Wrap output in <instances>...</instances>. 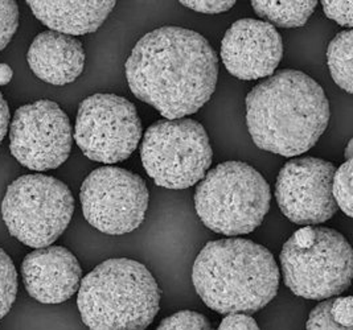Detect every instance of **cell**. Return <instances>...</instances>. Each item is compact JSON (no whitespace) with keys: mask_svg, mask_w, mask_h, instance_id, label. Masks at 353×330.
<instances>
[{"mask_svg":"<svg viewBox=\"0 0 353 330\" xmlns=\"http://www.w3.org/2000/svg\"><path fill=\"white\" fill-rule=\"evenodd\" d=\"M219 57L208 40L180 27L148 32L126 61L132 94L165 119H181L200 110L213 94Z\"/></svg>","mask_w":353,"mask_h":330,"instance_id":"6da1fadb","label":"cell"},{"mask_svg":"<svg viewBox=\"0 0 353 330\" xmlns=\"http://www.w3.org/2000/svg\"><path fill=\"white\" fill-rule=\"evenodd\" d=\"M246 125L258 148L294 158L310 151L330 122L323 87L303 72L285 69L246 95Z\"/></svg>","mask_w":353,"mask_h":330,"instance_id":"7a4b0ae2","label":"cell"},{"mask_svg":"<svg viewBox=\"0 0 353 330\" xmlns=\"http://www.w3.org/2000/svg\"><path fill=\"white\" fill-rule=\"evenodd\" d=\"M192 283L212 311L253 315L276 296L279 268L273 254L253 240H210L193 263Z\"/></svg>","mask_w":353,"mask_h":330,"instance_id":"3957f363","label":"cell"},{"mask_svg":"<svg viewBox=\"0 0 353 330\" xmlns=\"http://www.w3.org/2000/svg\"><path fill=\"white\" fill-rule=\"evenodd\" d=\"M161 289L145 265L115 258L81 279L77 307L90 330H145L159 312Z\"/></svg>","mask_w":353,"mask_h":330,"instance_id":"277c9868","label":"cell"},{"mask_svg":"<svg viewBox=\"0 0 353 330\" xmlns=\"http://www.w3.org/2000/svg\"><path fill=\"white\" fill-rule=\"evenodd\" d=\"M194 209L201 222L223 236H245L261 226L272 192L263 176L242 161H225L199 183Z\"/></svg>","mask_w":353,"mask_h":330,"instance_id":"5b68a950","label":"cell"},{"mask_svg":"<svg viewBox=\"0 0 353 330\" xmlns=\"http://www.w3.org/2000/svg\"><path fill=\"white\" fill-rule=\"evenodd\" d=\"M352 249L334 229L305 226L283 245L281 268L290 291L307 300L332 299L352 280Z\"/></svg>","mask_w":353,"mask_h":330,"instance_id":"8992f818","label":"cell"},{"mask_svg":"<svg viewBox=\"0 0 353 330\" xmlns=\"http://www.w3.org/2000/svg\"><path fill=\"white\" fill-rule=\"evenodd\" d=\"M73 212L70 189L40 173L17 178L1 201V217L10 234L33 249L52 246L68 227Z\"/></svg>","mask_w":353,"mask_h":330,"instance_id":"52a82bcc","label":"cell"},{"mask_svg":"<svg viewBox=\"0 0 353 330\" xmlns=\"http://www.w3.org/2000/svg\"><path fill=\"white\" fill-rule=\"evenodd\" d=\"M212 147L205 128L193 119H165L148 127L141 147L147 174L158 187L191 188L212 164Z\"/></svg>","mask_w":353,"mask_h":330,"instance_id":"ba28073f","label":"cell"},{"mask_svg":"<svg viewBox=\"0 0 353 330\" xmlns=\"http://www.w3.org/2000/svg\"><path fill=\"white\" fill-rule=\"evenodd\" d=\"M142 131L137 107L129 99L115 94H94L81 102L74 141L86 158L115 164L132 155Z\"/></svg>","mask_w":353,"mask_h":330,"instance_id":"9c48e42d","label":"cell"},{"mask_svg":"<svg viewBox=\"0 0 353 330\" xmlns=\"http://www.w3.org/2000/svg\"><path fill=\"white\" fill-rule=\"evenodd\" d=\"M80 200L83 217L94 229L109 236H123L143 223L150 194L141 176L106 165L83 180Z\"/></svg>","mask_w":353,"mask_h":330,"instance_id":"30bf717a","label":"cell"},{"mask_svg":"<svg viewBox=\"0 0 353 330\" xmlns=\"http://www.w3.org/2000/svg\"><path fill=\"white\" fill-rule=\"evenodd\" d=\"M73 144V130L65 111L48 99L17 109L11 122L10 149L31 171H49L63 165Z\"/></svg>","mask_w":353,"mask_h":330,"instance_id":"8fae6325","label":"cell"},{"mask_svg":"<svg viewBox=\"0 0 353 330\" xmlns=\"http://www.w3.org/2000/svg\"><path fill=\"white\" fill-rule=\"evenodd\" d=\"M336 167L318 158L288 161L276 177L275 200L288 220L305 226L321 225L336 214L332 177Z\"/></svg>","mask_w":353,"mask_h":330,"instance_id":"7c38bea8","label":"cell"},{"mask_svg":"<svg viewBox=\"0 0 353 330\" xmlns=\"http://www.w3.org/2000/svg\"><path fill=\"white\" fill-rule=\"evenodd\" d=\"M283 56L276 28L256 19H241L230 25L221 41V60L228 72L242 81L273 76Z\"/></svg>","mask_w":353,"mask_h":330,"instance_id":"4fadbf2b","label":"cell"},{"mask_svg":"<svg viewBox=\"0 0 353 330\" xmlns=\"http://www.w3.org/2000/svg\"><path fill=\"white\" fill-rule=\"evenodd\" d=\"M21 275L31 298L43 304H60L79 291L82 268L68 249L48 246L24 258Z\"/></svg>","mask_w":353,"mask_h":330,"instance_id":"5bb4252c","label":"cell"},{"mask_svg":"<svg viewBox=\"0 0 353 330\" xmlns=\"http://www.w3.org/2000/svg\"><path fill=\"white\" fill-rule=\"evenodd\" d=\"M27 60L41 81L64 86L80 77L85 66V50L80 40L72 36L46 31L34 37Z\"/></svg>","mask_w":353,"mask_h":330,"instance_id":"9a60e30c","label":"cell"},{"mask_svg":"<svg viewBox=\"0 0 353 330\" xmlns=\"http://www.w3.org/2000/svg\"><path fill=\"white\" fill-rule=\"evenodd\" d=\"M27 4L50 31L66 36L96 32L115 7V1H27Z\"/></svg>","mask_w":353,"mask_h":330,"instance_id":"2e32d148","label":"cell"},{"mask_svg":"<svg viewBox=\"0 0 353 330\" xmlns=\"http://www.w3.org/2000/svg\"><path fill=\"white\" fill-rule=\"evenodd\" d=\"M318 1H252V7L266 23L282 28L303 27Z\"/></svg>","mask_w":353,"mask_h":330,"instance_id":"e0dca14e","label":"cell"},{"mask_svg":"<svg viewBox=\"0 0 353 330\" xmlns=\"http://www.w3.org/2000/svg\"><path fill=\"white\" fill-rule=\"evenodd\" d=\"M352 30L340 32L327 48L330 73L337 86L352 94Z\"/></svg>","mask_w":353,"mask_h":330,"instance_id":"ac0fdd59","label":"cell"},{"mask_svg":"<svg viewBox=\"0 0 353 330\" xmlns=\"http://www.w3.org/2000/svg\"><path fill=\"white\" fill-rule=\"evenodd\" d=\"M17 293V268L10 255L0 247V320L11 311Z\"/></svg>","mask_w":353,"mask_h":330,"instance_id":"d6986e66","label":"cell"},{"mask_svg":"<svg viewBox=\"0 0 353 330\" xmlns=\"http://www.w3.org/2000/svg\"><path fill=\"white\" fill-rule=\"evenodd\" d=\"M332 197L347 217H352V160L336 168L332 177Z\"/></svg>","mask_w":353,"mask_h":330,"instance_id":"ffe728a7","label":"cell"},{"mask_svg":"<svg viewBox=\"0 0 353 330\" xmlns=\"http://www.w3.org/2000/svg\"><path fill=\"white\" fill-rule=\"evenodd\" d=\"M157 330H213V328L205 316L193 311H181L164 318Z\"/></svg>","mask_w":353,"mask_h":330,"instance_id":"44dd1931","label":"cell"},{"mask_svg":"<svg viewBox=\"0 0 353 330\" xmlns=\"http://www.w3.org/2000/svg\"><path fill=\"white\" fill-rule=\"evenodd\" d=\"M334 300H323L308 316L307 330H353L352 327H343L337 324L331 315V305Z\"/></svg>","mask_w":353,"mask_h":330,"instance_id":"7402d4cb","label":"cell"},{"mask_svg":"<svg viewBox=\"0 0 353 330\" xmlns=\"http://www.w3.org/2000/svg\"><path fill=\"white\" fill-rule=\"evenodd\" d=\"M19 25V7L17 1H0V50L8 45Z\"/></svg>","mask_w":353,"mask_h":330,"instance_id":"603a6c76","label":"cell"},{"mask_svg":"<svg viewBox=\"0 0 353 330\" xmlns=\"http://www.w3.org/2000/svg\"><path fill=\"white\" fill-rule=\"evenodd\" d=\"M352 1H321L324 14L327 17L335 20L339 25L351 30L353 25Z\"/></svg>","mask_w":353,"mask_h":330,"instance_id":"cb8c5ba5","label":"cell"},{"mask_svg":"<svg viewBox=\"0 0 353 330\" xmlns=\"http://www.w3.org/2000/svg\"><path fill=\"white\" fill-rule=\"evenodd\" d=\"M181 4L187 8H191L194 12L200 14H209V15H217L229 11L236 1H181Z\"/></svg>","mask_w":353,"mask_h":330,"instance_id":"d4e9b609","label":"cell"},{"mask_svg":"<svg viewBox=\"0 0 353 330\" xmlns=\"http://www.w3.org/2000/svg\"><path fill=\"white\" fill-rule=\"evenodd\" d=\"M331 315L337 324L343 327H352V298H339L332 301L331 305Z\"/></svg>","mask_w":353,"mask_h":330,"instance_id":"484cf974","label":"cell"},{"mask_svg":"<svg viewBox=\"0 0 353 330\" xmlns=\"http://www.w3.org/2000/svg\"><path fill=\"white\" fill-rule=\"evenodd\" d=\"M217 330H259V327L252 316L234 313L225 316Z\"/></svg>","mask_w":353,"mask_h":330,"instance_id":"4316f807","label":"cell"},{"mask_svg":"<svg viewBox=\"0 0 353 330\" xmlns=\"http://www.w3.org/2000/svg\"><path fill=\"white\" fill-rule=\"evenodd\" d=\"M8 123H10L8 105H7L3 94L0 93V144L3 142V139L8 131Z\"/></svg>","mask_w":353,"mask_h":330,"instance_id":"83f0119b","label":"cell"},{"mask_svg":"<svg viewBox=\"0 0 353 330\" xmlns=\"http://www.w3.org/2000/svg\"><path fill=\"white\" fill-rule=\"evenodd\" d=\"M14 76V72L11 69V66H8L7 63H0V86L7 85Z\"/></svg>","mask_w":353,"mask_h":330,"instance_id":"f1b7e54d","label":"cell"},{"mask_svg":"<svg viewBox=\"0 0 353 330\" xmlns=\"http://www.w3.org/2000/svg\"><path fill=\"white\" fill-rule=\"evenodd\" d=\"M352 145L353 141H350V143H348V147H347V152H345L347 160H352Z\"/></svg>","mask_w":353,"mask_h":330,"instance_id":"f546056e","label":"cell"}]
</instances>
